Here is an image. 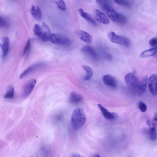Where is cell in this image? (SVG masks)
<instances>
[{
  "label": "cell",
  "instance_id": "1",
  "mask_svg": "<svg viewBox=\"0 0 157 157\" xmlns=\"http://www.w3.org/2000/svg\"><path fill=\"white\" fill-rule=\"evenodd\" d=\"M86 121V115L82 109L77 108L74 110L71 118V123L74 130L76 131L79 129Z\"/></svg>",
  "mask_w": 157,
  "mask_h": 157
},
{
  "label": "cell",
  "instance_id": "2",
  "mask_svg": "<svg viewBox=\"0 0 157 157\" xmlns=\"http://www.w3.org/2000/svg\"><path fill=\"white\" fill-rule=\"evenodd\" d=\"M35 35L43 41L49 40L51 34L48 26L43 22L42 26L38 24H35L34 28Z\"/></svg>",
  "mask_w": 157,
  "mask_h": 157
},
{
  "label": "cell",
  "instance_id": "3",
  "mask_svg": "<svg viewBox=\"0 0 157 157\" xmlns=\"http://www.w3.org/2000/svg\"><path fill=\"white\" fill-rule=\"evenodd\" d=\"M49 40L53 44L63 46H70L71 43L67 37L59 34H51Z\"/></svg>",
  "mask_w": 157,
  "mask_h": 157
},
{
  "label": "cell",
  "instance_id": "4",
  "mask_svg": "<svg viewBox=\"0 0 157 157\" xmlns=\"http://www.w3.org/2000/svg\"><path fill=\"white\" fill-rule=\"evenodd\" d=\"M108 39L112 42L122 45L128 47L130 45V42L127 38L122 36L116 35L113 32H109L108 35Z\"/></svg>",
  "mask_w": 157,
  "mask_h": 157
},
{
  "label": "cell",
  "instance_id": "5",
  "mask_svg": "<svg viewBox=\"0 0 157 157\" xmlns=\"http://www.w3.org/2000/svg\"><path fill=\"white\" fill-rule=\"evenodd\" d=\"M125 81L129 88L136 92L139 81L135 74H127L125 77Z\"/></svg>",
  "mask_w": 157,
  "mask_h": 157
},
{
  "label": "cell",
  "instance_id": "6",
  "mask_svg": "<svg viewBox=\"0 0 157 157\" xmlns=\"http://www.w3.org/2000/svg\"><path fill=\"white\" fill-rule=\"evenodd\" d=\"M36 81L32 79L28 81L24 87L22 96L23 99H25L28 97L33 91L35 86Z\"/></svg>",
  "mask_w": 157,
  "mask_h": 157
},
{
  "label": "cell",
  "instance_id": "7",
  "mask_svg": "<svg viewBox=\"0 0 157 157\" xmlns=\"http://www.w3.org/2000/svg\"><path fill=\"white\" fill-rule=\"evenodd\" d=\"M81 51L83 53L87 55L95 61H98L99 57L98 55L94 49L90 45H85L81 49Z\"/></svg>",
  "mask_w": 157,
  "mask_h": 157
},
{
  "label": "cell",
  "instance_id": "8",
  "mask_svg": "<svg viewBox=\"0 0 157 157\" xmlns=\"http://www.w3.org/2000/svg\"><path fill=\"white\" fill-rule=\"evenodd\" d=\"M98 107L105 118L109 120L113 121L117 119L118 117V115L114 112H110L100 104L98 105Z\"/></svg>",
  "mask_w": 157,
  "mask_h": 157
},
{
  "label": "cell",
  "instance_id": "9",
  "mask_svg": "<svg viewBox=\"0 0 157 157\" xmlns=\"http://www.w3.org/2000/svg\"><path fill=\"white\" fill-rule=\"evenodd\" d=\"M149 88L151 93L154 96L157 95V76L151 75L149 78Z\"/></svg>",
  "mask_w": 157,
  "mask_h": 157
},
{
  "label": "cell",
  "instance_id": "10",
  "mask_svg": "<svg viewBox=\"0 0 157 157\" xmlns=\"http://www.w3.org/2000/svg\"><path fill=\"white\" fill-rule=\"evenodd\" d=\"M102 80L106 85L112 88H116L117 86L116 80L112 76L109 75H104L102 77Z\"/></svg>",
  "mask_w": 157,
  "mask_h": 157
},
{
  "label": "cell",
  "instance_id": "11",
  "mask_svg": "<svg viewBox=\"0 0 157 157\" xmlns=\"http://www.w3.org/2000/svg\"><path fill=\"white\" fill-rule=\"evenodd\" d=\"M94 14L95 18L97 21L105 24H109V19L104 13L96 9L94 10Z\"/></svg>",
  "mask_w": 157,
  "mask_h": 157
},
{
  "label": "cell",
  "instance_id": "12",
  "mask_svg": "<svg viewBox=\"0 0 157 157\" xmlns=\"http://www.w3.org/2000/svg\"><path fill=\"white\" fill-rule=\"evenodd\" d=\"M83 99L82 95L77 92L73 91L70 95L69 101L71 104L76 105L81 103Z\"/></svg>",
  "mask_w": 157,
  "mask_h": 157
},
{
  "label": "cell",
  "instance_id": "13",
  "mask_svg": "<svg viewBox=\"0 0 157 157\" xmlns=\"http://www.w3.org/2000/svg\"><path fill=\"white\" fill-rule=\"evenodd\" d=\"M45 64L43 63H40L34 64L28 68L21 74L20 78H22L29 74L30 73L44 66Z\"/></svg>",
  "mask_w": 157,
  "mask_h": 157
},
{
  "label": "cell",
  "instance_id": "14",
  "mask_svg": "<svg viewBox=\"0 0 157 157\" xmlns=\"http://www.w3.org/2000/svg\"><path fill=\"white\" fill-rule=\"evenodd\" d=\"M103 9L110 19L115 22L118 13H117L112 7L107 4L105 5Z\"/></svg>",
  "mask_w": 157,
  "mask_h": 157
},
{
  "label": "cell",
  "instance_id": "15",
  "mask_svg": "<svg viewBox=\"0 0 157 157\" xmlns=\"http://www.w3.org/2000/svg\"><path fill=\"white\" fill-rule=\"evenodd\" d=\"M148 82V76H145L143 77L141 80L139 81L136 92V93L139 95L143 94L146 90Z\"/></svg>",
  "mask_w": 157,
  "mask_h": 157
},
{
  "label": "cell",
  "instance_id": "16",
  "mask_svg": "<svg viewBox=\"0 0 157 157\" xmlns=\"http://www.w3.org/2000/svg\"><path fill=\"white\" fill-rule=\"evenodd\" d=\"M147 124L150 127L148 135L150 139L152 141H155L157 138L156 124L150 120L147 121Z\"/></svg>",
  "mask_w": 157,
  "mask_h": 157
},
{
  "label": "cell",
  "instance_id": "17",
  "mask_svg": "<svg viewBox=\"0 0 157 157\" xmlns=\"http://www.w3.org/2000/svg\"><path fill=\"white\" fill-rule=\"evenodd\" d=\"M78 37L82 41L88 44H91L92 42V38L91 36L87 32L82 30L78 32Z\"/></svg>",
  "mask_w": 157,
  "mask_h": 157
},
{
  "label": "cell",
  "instance_id": "18",
  "mask_svg": "<svg viewBox=\"0 0 157 157\" xmlns=\"http://www.w3.org/2000/svg\"><path fill=\"white\" fill-rule=\"evenodd\" d=\"M1 47L3 53V57L5 58L9 52L10 48L9 39L7 37L4 38L3 39L2 44L1 45Z\"/></svg>",
  "mask_w": 157,
  "mask_h": 157
},
{
  "label": "cell",
  "instance_id": "19",
  "mask_svg": "<svg viewBox=\"0 0 157 157\" xmlns=\"http://www.w3.org/2000/svg\"><path fill=\"white\" fill-rule=\"evenodd\" d=\"M157 54V45L154 48L147 50L142 53L140 55L141 58H144L153 56Z\"/></svg>",
  "mask_w": 157,
  "mask_h": 157
},
{
  "label": "cell",
  "instance_id": "20",
  "mask_svg": "<svg viewBox=\"0 0 157 157\" xmlns=\"http://www.w3.org/2000/svg\"><path fill=\"white\" fill-rule=\"evenodd\" d=\"M31 12L32 16L37 20H41V14L40 9L37 6L33 5L31 8Z\"/></svg>",
  "mask_w": 157,
  "mask_h": 157
},
{
  "label": "cell",
  "instance_id": "21",
  "mask_svg": "<svg viewBox=\"0 0 157 157\" xmlns=\"http://www.w3.org/2000/svg\"><path fill=\"white\" fill-rule=\"evenodd\" d=\"M78 12L81 16L85 18V19L90 23L92 24L95 25L96 22L93 18H92L88 14L85 12L82 9H79L78 10Z\"/></svg>",
  "mask_w": 157,
  "mask_h": 157
},
{
  "label": "cell",
  "instance_id": "22",
  "mask_svg": "<svg viewBox=\"0 0 157 157\" xmlns=\"http://www.w3.org/2000/svg\"><path fill=\"white\" fill-rule=\"evenodd\" d=\"M82 67L86 72V75L84 78V80L85 81L89 80L93 76V72L91 69L86 66H83Z\"/></svg>",
  "mask_w": 157,
  "mask_h": 157
},
{
  "label": "cell",
  "instance_id": "23",
  "mask_svg": "<svg viewBox=\"0 0 157 157\" xmlns=\"http://www.w3.org/2000/svg\"><path fill=\"white\" fill-rule=\"evenodd\" d=\"M14 88L12 86L9 87L6 94L4 96V98L7 99H12L14 95Z\"/></svg>",
  "mask_w": 157,
  "mask_h": 157
},
{
  "label": "cell",
  "instance_id": "24",
  "mask_svg": "<svg viewBox=\"0 0 157 157\" xmlns=\"http://www.w3.org/2000/svg\"><path fill=\"white\" fill-rule=\"evenodd\" d=\"M127 22V20L126 17L120 13H118V17L115 22L121 24H125Z\"/></svg>",
  "mask_w": 157,
  "mask_h": 157
},
{
  "label": "cell",
  "instance_id": "25",
  "mask_svg": "<svg viewBox=\"0 0 157 157\" xmlns=\"http://www.w3.org/2000/svg\"><path fill=\"white\" fill-rule=\"evenodd\" d=\"M56 3L58 7L60 10L62 11L66 10V5L64 0H56Z\"/></svg>",
  "mask_w": 157,
  "mask_h": 157
},
{
  "label": "cell",
  "instance_id": "26",
  "mask_svg": "<svg viewBox=\"0 0 157 157\" xmlns=\"http://www.w3.org/2000/svg\"><path fill=\"white\" fill-rule=\"evenodd\" d=\"M138 107L141 111L143 112H145L147 110V105L142 101H140L138 103Z\"/></svg>",
  "mask_w": 157,
  "mask_h": 157
},
{
  "label": "cell",
  "instance_id": "27",
  "mask_svg": "<svg viewBox=\"0 0 157 157\" xmlns=\"http://www.w3.org/2000/svg\"><path fill=\"white\" fill-rule=\"evenodd\" d=\"M8 23L7 21L3 17H0V27L3 28L7 27L8 26Z\"/></svg>",
  "mask_w": 157,
  "mask_h": 157
},
{
  "label": "cell",
  "instance_id": "28",
  "mask_svg": "<svg viewBox=\"0 0 157 157\" xmlns=\"http://www.w3.org/2000/svg\"><path fill=\"white\" fill-rule=\"evenodd\" d=\"M31 40L29 39L28 40L27 42L26 45L25 47L24 50V52L23 53V55H25L28 52L31 46Z\"/></svg>",
  "mask_w": 157,
  "mask_h": 157
},
{
  "label": "cell",
  "instance_id": "29",
  "mask_svg": "<svg viewBox=\"0 0 157 157\" xmlns=\"http://www.w3.org/2000/svg\"><path fill=\"white\" fill-rule=\"evenodd\" d=\"M114 1L120 5L127 6L129 3L127 0H114Z\"/></svg>",
  "mask_w": 157,
  "mask_h": 157
},
{
  "label": "cell",
  "instance_id": "30",
  "mask_svg": "<svg viewBox=\"0 0 157 157\" xmlns=\"http://www.w3.org/2000/svg\"><path fill=\"white\" fill-rule=\"evenodd\" d=\"M149 44L152 47H155L157 45V38L151 39L149 41Z\"/></svg>",
  "mask_w": 157,
  "mask_h": 157
},
{
  "label": "cell",
  "instance_id": "31",
  "mask_svg": "<svg viewBox=\"0 0 157 157\" xmlns=\"http://www.w3.org/2000/svg\"><path fill=\"white\" fill-rule=\"evenodd\" d=\"M96 1L100 5L103 9L105 5L107 4L106 0H96Z\"/></svg>",
  "mask_w": 157,
  "mask_h": 157
},
{
  "label": "cell",
  "instance_id": "32",
  "mask_svg": "<svg viewBox=\"0 0 157 157\" xmlns=\"http://www.w3.org/2000/svg\"><path fill=\"white\" fill-rule=\"evenodd\" d=\"M105 55V58L108 60H111L112 59V55L109 53H106Z\"/></svg>",
  "mask_w": 157,
  "mask_h": 157
},
{
  "label": "cell",
  "instance_id": "33",
  "mask_svg": "<svg viewBox=\"0 0 157 157\" xmlns=\"http://www.w3.org/2000/svg\"><path fill=\"white\" fill-rule=\"evenodd\" d=\"M153 120L154 122H157V114L155 113L154 117Z\"/></svg>",
  "mask_w": 157,
  "mask_h": 157
},
{
  "label": "cell",
  "instance_id": "34",
  "mask_svg": "<svg viewBox=\"0 0 157 157\" xmlns=\"http://www.w3.org/2000/svg\"><path fill=\"white\" fill-rule=\"evenodd\" d=\"M72 156L74 157H82V156L81 155H80L79 154H72Z\"/></svg>",
  "mask_w": 157,
  "mask_h": 157
},
{
  "label": "cell",
  "instance_id": "35",
  "mask_svg": "<svg viewBox=\"0 0 157 157\" xmlns=\"http://www.w3.org/2000/svg\"><path fill=\"white\" fill-rule=\"evenodd\" d=\"M100 156L98 154H95L94 155L93 157H100Z\"/></svg>",
  "mask_w": 157,
  "mask_h": 157
}]
</instances>
